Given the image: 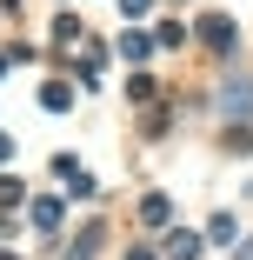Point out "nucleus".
<instances>
[{"label": "nucleus", "mask_w": 253, "mask_h": 260, "mask_svg": "<svg viewBox=\"0 0 253 260\" xmlns=\"http://www.w3.org/2000/svg\"><path fill=\"white\" fill-rule=\"evenodd\" d=\"M220 107L246 120V114H253V80H227V87H220Z\"/></svg>", "instance_id": "1"}, {"label": "nucleus", "mask_w": 253, "mask_h": 260, "mask_svg": "<svg viewBox=\"0 0 253 260\" xmlns=\"http://www.w3.org/2000/svg\"><path fill=\"white\" fill-rule=\"evenodd\" d=\"M233 40H240V34H233V20H227V14H213V20H207V47H213V54H227Z\"/></svg>", "instance_id": "2"}, {"label": "nucleus", "mask_w": 253, "mask_h": 260, "mask_svg": "<svg viewBox=\"0 0 253 260\" xmlns=\"http://www.w3.org/2000/svg\"><path fill=\"white\" fill-rule=\"evenodd\" d=\"M120 54H127V60H147V54H154V40H147V34H120Z\"/></svg>", "instance_id": "3"}, {"label": "nucleus", "mask_w": 253, "mask_h": 260, "mask_svg": "<svg viewBox=\"0 0 253 260\" xmlns=\"http://www.w3.org/2000/svg\"><path fill=\"white\" fill-rule=\"evenodd\" d=\"M40 100H47V107H54V114H67V107H74V87H67V80H54V87H47Z\"/></svg>", "instance_id": "4"}, {"label": "nucleus", "mask_w": 253, "mask_h": 260, "mask_svg": "<svg viewBox=\"0 0 253 260\" xmlns=\"http://www.w3.org/2000/svg\"><path fill=\"white\" fill-rule=\"evenodd\" d=\"M33 227L54 234V227H60V207H54V200H33Z\"/></svg>", "instance_id": "5"}, {"label": "nucleus", "mask_w": 253, "mask_h": 260, "mask_svg": "<svg viewBox=\"0 0 253 260\" xmlns=\"http://www.w3.org/2000/svg\"><path fill=\"white\" fill-rule=\"evenodd\" d=\"M140 220H147V227H160V220H167V200H160V193H147V200H140Z\"/></svg>", "instance_id": "6"}, {"label": "nucleus", "mask_w": 253, "mask_h": 260, "mask_svg": "<svg viewBox=\"0 0 253 260\" xmlns=\"http://www.w3.org/2000/svg\"><path fill=\"white\" fill-rule=\"evenodd\" d=\"M167 253H173V260H193V253H200V240H193V234H173V240H167Z\"/></svg>", "instance_id": "7"}, {"label": "nucleus", "mask_w": 253, "mask_h": 260, "mask_svg": "<svg viewBox=\"0 0 253 260\" xmlns=\"http://www.w3.org/2000/svg\"><path fill=\"white\" fill-rule=\"evenodd\" d=\"M213 240H220V247H233V240H240V227H233V214H220V220H213Z\"/></svg>", "instance_id": "8"}, {"label": "nucleus", "mask_w": 253, "mask_h": 260, "mask_svg": "<svg viewBox=\"0 0 253 260\" xmlns=\"http://www.w3.org/2000/svg\"><path fill=\"white\" fill-rule=\"evenodd\" d=\"M140 7H147V0H120V14H127V20H133V14H140Z\"/></svg>", "instance_id": "9"}, {"label": "nucleus", "mask_w": 253, "mask_h": 260, "mask_svg": "<svg viewBox=\"0 0 253 260\" xmlns=\"http://www.w3.org/2000/svg\"><path fill=\"white\" fill-rule=\"evenodd\" d=\"M7 153H14V140H7V134H0V160H7Z\"/></svg>", "instance_id": "10"}]
</instances>
